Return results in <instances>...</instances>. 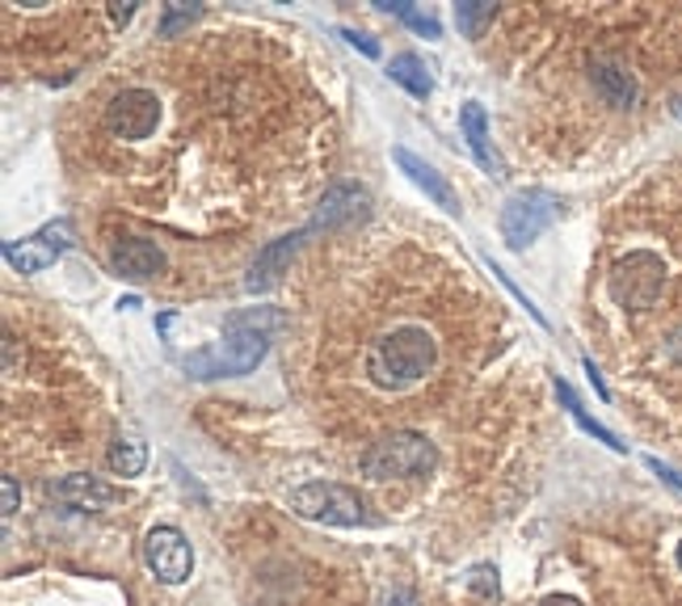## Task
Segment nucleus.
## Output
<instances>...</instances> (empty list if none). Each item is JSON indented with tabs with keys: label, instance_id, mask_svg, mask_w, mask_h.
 Instances as JSON below:
<instances>
[{
	"label": "nucleus",
	"instance_id": "nucleus-1",
	"mask_svg": "<svg viewBox=\"0 0 682 606\" xmlns=\"http://www.w3.org/2000/svg\"><path fill=\"white\" fill-rule=\"evenodd\" d=\"M282 329V312L278 308H245L224 320V337L219 346L194 350L182 358V371L194 379H232L249 376L257 362L266 358L275 333Z\"/></svg>",
	"mask_w": 682,
	"mask_h": 606
},
{
	"label": "nucleus",
	"instance_id": "nucleus-2",
	"mask_svg": "<svg viewBox=\"0 0 682 606\" xmlns=\"http://www.w3.org/2000/svg\"><path fill=\"white\" fill-rule=\"evenodd\" d=\"M438 362V341L430 337V329L422 325H401L384 333L371 355H366V376L371 383H380L388 392H405L417 379H426Z\"/></svg>",
	"mask_w": 682,
	"mask_h": 606
},
{
	"label": "nucleus",
	"instance_id": "nucleus-3",
	"mask_svg": "<svg viewBox=\"0 0 682 606\" xmlns=\"http://www.w3.org/2000/svg\"><path fill=\"white\" fill-rule=\"evenodd\" d=\"M438 468V446L417 430H392L363 455V476L371 481H409Z\"/></svg>",
	"mask_w": 682,
	"mask_h": 606
},
{
	"label": "nucleus",
	"instance_id": "nucleus-4",
	"mask_svg": "<svg viewBox=\"0 0 682 606\" xmlns=\"http://www.w3.org/2000/svg\"><path fill=\"white\" fill-rule=\"evenodd\" d=\"M287 505L296 510L299 518H308V523H324V526H363V523H371V518H366L363 497H359L354 489L333 484V481L299 484V489H291Z\"/></svg>",
	"mask_w": 682,
	"mask_h": 606
},
{
	"label": "nucleus",
	"instance_id": "nucleus-5",
	"mask_svg": "<svg viewBox=\"0 0 682 606\" xmlns=\"http://www.w3.org/2000/svg\"><path fill=\"white\" fill-rule=\"evenodd\" d=\"M661 287H665V261L649 249H637V253H628V257H619L616 270H611V295H616L619 308L644 312V308L658 304Z\"/></svg>",
	"mask_w": 682,
	"mask_h": 606
},
{
	"label": "nucleus",
	"instance_id": "nucleus-6",
	"mask_svg": "<svg viewBox=\"0 0 682 606\" xmlns=\"http://www.w3.org/2000/svg\"><path fill=\"white\" fill-rule=\"evenodd\" d=\"M560 215V198H556L552 189H518L510 203L502 207V219H497V228L506 236V245L514 249H523V245H531L535 236H544V232L552 228V219Z\"/></svg>",
	"mask_w": 682,
	"mask_h": 606
},
{
	"label": "nucleus",
	"instance_id": "nucleus-7",
	"mask_svg": "<svg viewBox=\"0 0 682 606\" xmlns=\"http://www.w3.org/2000/svg\"><path fill=\"white\" fill-rule=\"evenodd\" d=\"M72 236H76L72 224H68V219H55V224L30 232L22 240H9V245H4V261L18 274H43L46 266H55V261L72 249Z\"/></svg>",
	"mask_w": 682,
	"mask_h": 606
},
{
	"label": "nucleus",
	"instance_id": "nucleus-8",
	"mask_svg": "<svg viewBox=\"0 0 682 606\" xmlns=\"http://www.w3.org/2000/svg\"><path fill=\"white\" fill-rule=\"evenodd\" d=\"M144 565L156 582L165 586H182L194 573V547L177 526H152L144 540Z\"/></svg>",
	"mask_w": 682,
	"mask_h": 606
},
{
	"label": "nucleus",
	"instance_id": "nucleus-9",
	"mask_svg": "<svg viewBox=\"0 0 682 606\" xmlns=\"http://www.w3.org/2000/svg\"><path fill=\"white\" fill-rule=\"evenodd\" d=\"M161 123V97L152 89H123L106 105V126L118 140H148Z\"/></svg>",
	"mask_w": 682,
	"mask_h": 606
},
{
	"label": "nucleus",
	"instance_id": "nucleus-10",
	"mask_svg": "<svg viewBox=\"0 0 682 606\" xmlns=\"http://www.w3.org/2000/svg\"><path fill=\"white\" fill-rule=\"evenodd\" d=\"M312 224H303L299 232H287V236H278V240H270L266 249L257 253V261L249 266V278H245V291L257 295V291H270L278 278H282V270H287V261L299 253V245L312 236Z\"/></svg>",
	"mask_w": 682,
	"mask_h": 606
},
{
	"label": "nucleus",
	"instance_id": "nucleus-11",
	"mask_svg": "<svg viewBox=\"0 0 682 606\" xmlns=\"http://www.w3.org/2000/svg\"><path fill=\"white\" fill-rule=\"evenodd\" d=\"M46 493H51L55 502L76 505V510H110V505L123 502V489L97 481V476H89V472H72L64 481L46 484Z\"/></svg>",
	"mask_w": 682,
	"mask_h": 606
},
{
	"label": "nucleus",
	"instance_id": "nucleus-12",
	"mask_svg": "<svg viewBox=\"0 0 682 606\" xmlns=\"http://www.w3.org/2000/svg\"><path fill=\"white\" fill-rule=\"evenodd\" d=\"M110 266L123 274V278H135V283H144V278H156V274H165V253L156 249L152 240H140V236H123V240H114V249H110Z\"/></svg>",
	"mask_w": 682,
	"mask_h": 606
},
{
	"label": "nucleus",
	"instance_id": "nucleus-13",
	"mask_svg": "<svg viewBox=\"0 0 682 606\" xmlns=\"http://www.w3.org/2000/svg\"><path fill=\"white\" fill-rule=\"evenodd\" d=\"M366 189L363 186H350V182H341V186H333L324 198H320L317 215L308 219L317 232H329V228H341V224H350V219H363L366 215Z\"/></svg>",
	"mask_w": 682,
	"mask_h": 606
},
{
	"label": "nucleus",
	"instance_id": "nucleus-14",
	"mask_svg": "<svg viewBox=\"0 0 682 606\" xmlns=\"http://www.w3.org/2000/svg\"><path fill=\"white\" fill-rule=\"evenodd\" d=\"M396 165H401V173H405L413 186L426 194L430 203H438V207L451 210V215L459 210V194H455L447 177H443V173H438L434 165H426L422 156H413L409 147H396Z\"/></svg>",
	"mask_w": 682,
	"mask_h": 606
},
{
	"label": "nucleus",
	"instance_id": "nucleus-15",
	"mask_svg": "<svg viewBox=\"0 0 682 606\" xmlns=\"http://www.w3.org/2000/svg\"><path fill=\"white\" fill-rule=\"evenodd\" d=\"M590 81H595L598 93L611 105H619V110H628V105L637 102V76H632L616 55H595V60H590Z\"/></svg>",
	"mask_w": 682,
	"mask_h": 606
},
{
	"label": "nucleus",
	"instance_id": "nucleus-16",
	"mask_svg": "<svg viewBox=\"0 0 682 606\" xmlns=\"http://www.w3.org/2000/svg\"><path fill=\"white\" fill-rule=\"evenodd\" d=\"M459 126H464V140H468V147L476 152L480 168L493 173V177H502V156H497L489 144V119H485V105L464 102V110H459Z\"/></svg>",
	"mask_w": 682,
	"mask_h": 606
},
{
	"label": "nucleus",
	"instance_id": "nucleus-17",
	"mask_svg": "<svg viewBox=\"0 0 682 606\" xmlns=\"http://www.w3.org/2000/svg\"><path fill=\"white\" fill-rule=\"evenodd\" d=\"M388 76L401 84V89H409L413 97H422L426 102L430 93H434V81H430V68L422 55H413V51H401L396 60L388 63Z\"/></svg>",
	"mask_w": 682,
	"mask_h": 606
},
{
	"label": "nucleus",
	"instance_id": "nucleus-18",
	"mask_svg": "<svg viewBox=\"0 0 682 606\" xmlns=\"http://www.w3.org/2000/svg\"><path fill=\"white\" fill-rule=\"evenodd\" d=\"M556 397L565 400V409H569V418H574L577 425H581V430H586V434H595L598 442H607V446H611V451H619V455H623V451H628V446H623V442H619L616 434H611V430H607V425H602V421H595V418H590V413H586V409H581V400L574 397V388H569V383H565V379H556Z\"/></svg>",
	"mask_w": 682,
	"mask_h": 606
},
{
	"label": "nucleus",
	"instance_id": "nucleus-19",
	"mask_svg": "<svg viewBox=\"0 0 682 606\" xmlns=\"http://www.w3.org/2000/svg\"><path fill=\"white\" fill-rule=\"evenodd\" d=\"M106 463L114 476H140V472L148 468V446L140 439H114Z\"/></svg>",
	"mask_w": 682,
	"mask_h": 606
},
{
	"label": "nucleus",
	"instance_id": "nucleus-20",
	"mask_svg": "<svg viewBox=\"0 0 682 606\" xmlns=\"http://www.w3.org/2000/svg\"><path fill=\"white\" fill-rule=\"evenodd\" d=\"M485 21H493V0H459L455 4V25L464 39H476L485 30Z\"/></svg>",
	"mask_w": 682,
	"mask_h": 606
},
{
	"label": "nucleus",
	"instance_id": "nucleus-21",
	"mask_svg": "<svg viewBox=\"0 0 682 606\" xmlns=\"http://www.w3.org/2000/svg\"><path fill=\"white\" fill-rule=\"evenodd\" d=\"M384 13H392V18H401L405 25H413L417 34H426V39H438V21L430 18V13H422V9H413L409 0H375Z\"/></svg>",
	"mask_w": 682,
	"mask_h": 606
},
{
	"label": "nucleus",
	"instance_id": "nucleus-22",
	"mask_svg": "<svg viewBox=\"0 0 682 606\" xmlns=\"http://www.w3.org/2000/svg\"><path fill=\"white\" fill-rule=\"evenodd\" d=\"M464 586H468L476 598H485V603H497V598H502V582H497V568L493 565H472L468 577H464Z\"/></svg>",
	"mask_w": 682,
	"mask_h": 606
},
{
	"label": "nucleus",
	"instance_id": "nucleus-23",
	"mask_svg": "<svg viewBox=\"0 0 682 606\" xmlns=\"http://www.w3.org/2000/svg\"><path fill=\"white\" fill-rule=\"evenodd\" d=\"M198 13H203V4H169V13H165V21H161V34L173 39V34H177L186 21L198 18Z\"/></svg>",
	"mask_w": 682,
	"mask_h": 606
},
{
	"label": "nucleus",
	"instance_id": "nucleus-24",
	"mask_svg": "<svg viewBox=\"0 0 682 606\" xmlns=\"http://www.w3.org/2000/svg\"><path fill=\"white\" fill-rule=\"evenodd\" d=\"M338 34L350 42L354 51H363L366 60H380V42H375V39H366V34H359V30H338Z\"/></svg>",
	"mask_w": 682,
	"mask_h": 606
},
{
	"label": "nucleus",
	"instance_id": "nucleus-25",
	"mask_svg": "<svg viewBox=\"0 0 682 606\" xmlns=\"http://www.w3.org/2000/svg\"><path fill=\"white\" fill-rule=\"evenodd\" d=\"M4 505H0V514H4V518H9V514H18V497H22V493H18V481H13V476H4Z\"/></svg>",
	"mask_w": 682,
	"mask_h": 606
},
{
	"label": "nucleus",
	"instance_id": "nucleus-26",
	"mask_svg": "<svg viewBox=\"0 0 682 606\" xmlns=\"http://www.w3.org/2000/svg\"><path fill=\"white\" fill-rule=\"evenodd\" d=\"M644 463H649V468L658 472L661 481H665V484H674V489H679V493H682V476H679V472H674V468H665V463H661V460H644Z\"/></svg>",
	"mask_w": 682,
	"mask_h": 606
},
{
	"label": "nucleus",
	"instance_id": "nucleus-27",
	"mask_svg": "<svg viewBox=\"0 0 682 606\" xmlns=\"http://www.w3.org/2000/svg\"><path fill=\"white\" fill-rule=\"evenodd\" d=\"M110 18H114V25H123V21L135 18V4H131V0H118V4H110Z\"/></svg>",
	"mask_w": 682,
	"mask_h": 606
},
{
	"label": "nucleus",
	"instance_id": "nucleus-28",
	"mask_svg": "<svg viewBox=\"0 0 682 606\" xmlns=\"http://www.w3.org/2000/svg\"><path fill=\"white\" fill-rule=\"evenodd\" d=\"M586 376H590V383H595V388H598V397H602V400L611 397V392H607V383H602V376H598V367H595V362H590V358H586Z\"/></svg>",
	"mask_w": 682,
	"mask_h": 606
},
{
	"label": "nucleus",
	"instance_id": "nucleus-29",
	"mask_svg": "<svg viewBox=\"0 0 682 606\" xmlns=\"http://www.w3.org/2000/svg\"><path fill=\"white\" fill-rule=\"evenodd\" d=\"M539 606H581L574 594H548V598H539Z\"/></svg>",
	"mask_w": 682,
	"mask_h": 606
},
{
	"label": "nucleus",
	"instance_id": "nucleus-30",
	"mask_svg": "<svg viewBox=\"0 0 682 606\" xmlns=\"http://www.w3.org/2000/svg\"><path fill=\"white\" fill-rule=\"evenodd\" d=\"M380 606H417V603H413V594H388Z\"/></svg>",
	"mask_w": 682,
	"mask_h": 606
},
{
	"label": "nucleus",
	"instance_id": "nucleus-31",
	"mask_svg": "<svg viewBox=\"0 0 682 606\" xmlns=\"http://www.w3.org/2000/svg\"><path fill=\"white\" fill-rule=\"evenodd\" d=\"M670 358H679V362H682V329L670 337Z\"/></svg>",
	"mask_w": 682,
	"mask_h": 606
},
{
	"label": "nucleus",
	"instance_id": "nucleus-32",
	"mask_svg": "<svg viewBox=\"0 0 682 606\" xmlns=\"http://www.w3.org/2000/svg\"><path fill=\"white\" fill-rule=\"evenodd\" d=\"M674 114H679V119H682V97H679V102H674Z\"/></svg>",
	"mask_w": 682,
	"mask_h": 606
},
{
	"label": "nucleus",
	"instance_id": "nucleus-33",
	"mask_svg": "<svg viewBox=\"0 0 682 606\" xmlns=\"http://www.w3.org/2000/svg\"><path fill=\"white\" fill-rule=\"evenodd\" d=\"M679 568H682V544H679Z\"/></svg>",
	"mask_w": 682,
	"mask_h": 606
}]
</instances>
